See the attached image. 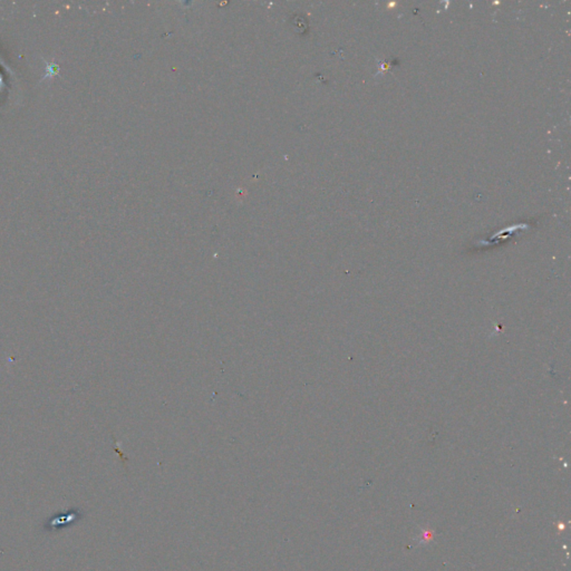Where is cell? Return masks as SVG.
<instances>
[{
	"label": "cell",
	"mask_w": 571,
	"mask_h": 571,
	"mask_svg": "<svg viewBox=\"0 0 571 571\" xmlns=\"http://www.w3.org/2000/svg\"><path fill=\"white\" fill-rule=\"evenodd\" d=\"M84 517L85 511L80 508H70L66 511H58L43 523V530L46 533H58L63 529L78 525Z\"/></svg>",
	"instance_id": "cell-1"
}]
</instances>
